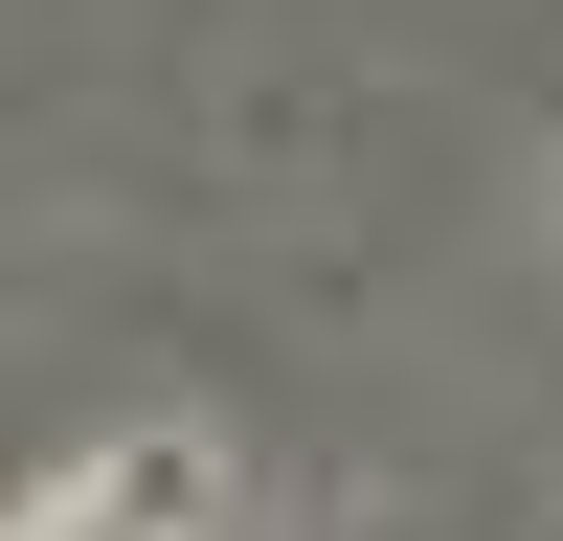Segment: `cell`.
<instances>
[{"label": "cell", "mask_w": 563, "mask_h": 541, "mask_svg": "<svg viewBox=\"0 0 563 541\" xmlns=\"http://www.w3.org/2000/svg\"><path fill=\"white\" fill-rule=\"evenodd\" d=\"M23 541H203V451H113V474H68Z\"/></svg>", "instance_id": "cell-1"}]
</instances>
